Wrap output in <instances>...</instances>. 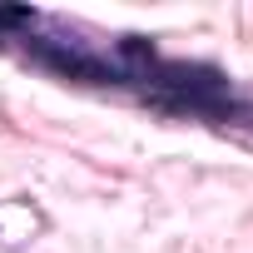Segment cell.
Listing matches in <instances>:
<instances>
[{"instance_id": "1", "label": "cell", "mask_w": 253, "mask_h": 253, "mask_svg": "<svg viewBox=\"0 0 253 253\" xmlns=\"http://www.w3.org/2000/svg\"><path fill=\"white\" fill-rule=\"evenodd\" d=\"M159 84L174 94V104H194V109H204L209 99L223 94V80L199 65H159Z\"/></svg>"}, {"instance_id": "2", "label": "cell", "mask_w": 253, "mask_h": 253, "mask_svg": "<svg viewBox=\"0 0 253 253\" xmlns=\"http://www.w3.org/2000/svg\"><path fill=\"white\" fill-rule=\"evenodd\" d=\"M35 55L55 70V75H70V80H89V84H109L114 80V70L104 65V60H94V55H84V50H65V45H35Z\"/></svg>"}, {"instance_id": "3", "label": "cell", "mask_w": 253, "mask_h": 253, "mask_svg": "<svg viewBox=\"0 0 253 253\" xmlns=\"http://www.w3.org/2000/svg\"><path fill=\"white\" fill-rule=\"evenodd\" d=\"M30 20H35L30 5H0V30H5V25H30Z\"/></svg>"}]
</instances>
